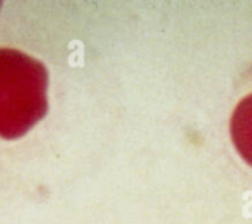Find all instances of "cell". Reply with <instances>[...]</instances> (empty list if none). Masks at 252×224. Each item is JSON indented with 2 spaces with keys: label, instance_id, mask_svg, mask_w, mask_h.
I'll use <instances>...</instances> for the list:
<instances>
[{
  "label": "cell",
  "instance_id": "obj_1",
  "mask_svg": "<svg viewBox=\"0 0 252 224\" xmlns=\"http://www.w3.org/2000/svg\"><path fill=\"white\" fill-rule=\"evenodd\" d=\"M47 86V69L40 61L16 49H0V137L19 139L43 120Z\"/></svg>",
  "mask_w": 252,
  "mask_h": 224
},
{
  "label": "cell",
  "instance_id": "obj_2",
  "mask_svg": "<svg viewBox=\"0 0 252 224\" xmlns=\"http://www.w3.org/2000/svg\"><path fill=\"white\" fill-rule=\"evenodd\" d=\"M230 134L239 155L252 165V95L244 97L235 108Z\"/></svg>",
  "mask_w": 252,
  "mask_h": 224
}]
</instances>
